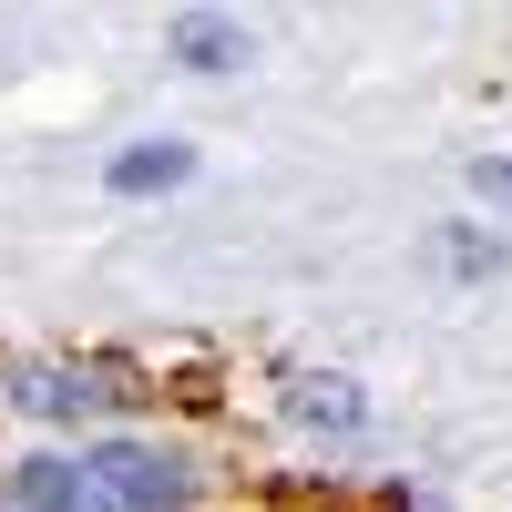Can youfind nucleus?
I'll return each mask as SVG.
<instances>
[{"instance_id": "f257e3e1", "label": "nucleus", "mask_w": 512, "mask_h": 512, "mask_svg": "<svg viewBox=\"0 0 512 512\" xmlns=\"http://www.w3.org/2000/svg\"><path fill=\"white\" fill-rule=\"evenodd\" d=\"M82 482H93L113 512H185L195 502V461L154 451V441H93L82 451Z\"/></svg>"}, {"instance_id": "f03ea898", "label": "nucleus", "mask_w": 512, "mask_h": 512, "mask_svg": "<svg viewBox=\"0 0 512 512\" xmlns=\"http://www.w3.org/2000/svg\"><path fill=\"white\" fill-rule=\"evenodd\" d=\"M103 185L113 195H175V185H195V144L185 134H134V144L103 164Z\"/></svg>"}, {"instance_id": "7ed1b4c3", "label": "nucleus", "mask_w": 512, "mask_h": 512, "mask_svg": "<svg viewBox=\"0 0 512 512\" xmlns=\"http://www.w3.org/2000/svg\"><path fill=\"white\" fill-rule=\"evenodd\" d=\"M11 400L21 420H52V431H72L82 410H93V390H82V359H31V369H11Z\"/></svg>"}, {"instance_id": "20e7f679", "label": "nucleus", "mask_w": 512, "mask_h": 512, "mask_svg": "<svg viewBox=\"0 0 512 512\" xmlns=\"http://www.w3.org/2000/svg\"><path fill=\"white\" fill-rule=\"evenodd\" d=\"M82 461H62V451H31V461H11L0 472V512H82Z\"/></svg>"}, {"instance_id": "39448f33", "label": "nucleus", "mask_w": 512, "mask_h": 512, "mask_svg": "<svg viewBox=\"0 0 512 512\" xmlns=\"http://www.w3.org/2000/svg\"><path fill=\"white\" fill-rule=\"evenodd\" d=\"M287 420H297V431L349 441L359 420H369V400H359V379H338V369H297V379H287Z\"/></svg>"}, {"instance_id": "423d86ee", "label": "nucleus", "mask_w": 512, "mask_h": 512, "mask_svg": "<svg viewBox=\"0 0 512 512\" xmlns=\"http://www.w3.org/2000/svg\"><path fill=\"white\" fill-rule=\"evenodd\" d=\"M164 52H175L185 72H236V62H246V21H226V11H175Z\"/></svg>"}, {"instance_id": "0eeeda50", "label": "nucleus", "mask_w": 512, "mask_h": 512, "mask_svg": "<svg viewBox=\"0 0 512 512\" xmlns=\"http://www.w3.org/2000/svg\"><path fill=\"white\" fill-rule=\"evenodd\" d=\"M431 256H441V267H451L461 287L502 277V236H492V226H472V216H461V226H441V236H431Z\"/></svg>"}, {"instance_id": "6e6552de", "label": "nucleus", "mask_w": 512, "mask_h": 512, "mask_svg": "<svg viewBox=\"0 0 512 512\" xmlns=\"http://www.w3.org/2000/svg\"><path fill=\"white\" fill-rule=\"evenodd\" d=\"M472 195L492 205V216H512V154H482L472 164Z\"/></svg>"}]
</instances>
